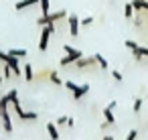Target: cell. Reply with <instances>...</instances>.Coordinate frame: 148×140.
<instances>
[{"label": "cell", "instance_id": "18", "mask_svg": "<svg viewBox=\"0 0 148 140\" xmlns=\"http://www.w3.org/2000/svg\"><path fill=\"white\" fill-rule=\"evenodd\" d=\"M49 79H51V83H53V85H63V81L59 79V75H57L55 71H51V73H49Z\"/></svg>", "mask_w": 148, "mask_h": 140}, {"label": "cell", "instance_id": "11", "mask_svg": "<svg viewBox=\"0 0 148 140\" xmlns=\"http://www.w3.org/2000/svg\"><path fill=\"white\" fill-rule=\"evenodd\" d=\"M47 132H49L51 140H59V132H57V126H55V122H49V124H47Z\"/></svg>", "mask_w": 148, "mask_h": 140}, {"label": "cell", "instance_id": "17", "mask_svg": "<svg viewBox=\"0 0 148 140\" xmlns=\"http://www.w3.org/2000/svg\"><path fill=\"white\" fill-rule=\"evenodd\" d=\"M132 14H134V6H132V2H128V4L124 6V16H126V19H132Z\"/></svg>", "mask_w": 148, "mask_h": 140}, {"label": "cell", "instance_id": "28", "mask_svg": "<svg viewBox=\"0 0 148 140\" xmlns=\"http://www.w3.org/2000/svg\"><path fill=\"white\" fill-rule=\"evenodd\" d=\"M57 124H67V116H61V118L57 120Z\"/></svg>", "mask_w": 148, "mask_h": 140}, {"label": "cell", "instance_id": "9", "mask_svg": "<svg viewBox=\"0 0 148 140\" xmlns=\"http://www.w3.org/2000/svg\"><path fill=\"white\" fill-rule=\"evenodd\" d=\"M89 91V83H83V85H79L75 91H73V100H81L85 93Z\"/></svg>", "mask_w": 148, "mask_h": 140}, {"label": "cell", "instance_id": "30", "mask_svg": "<svg viewBox=\"0 0 148 140\" xmlns=\"http://www.w3.org/2000/svg\"><path fill=\"white\" fill-rule=\"evenodd\" d=\"M103 140H116V136H112V134H108V136H103Z\"/></svg>", "mask_w": 148, "mask_h": 140}, {"label": "cell", "instance_id": "26", "mask_svg": "<svg viewBox=\"0 0 148 140\" xmlns=\"http://www.w3.org/2000/svg\"><path fill=\"white\" fill-rule=\"evenodd\" d=\"M136 136H138V130H130L128 136H126V140H136Z\"/></svg>", "mask_w": 148, "mask_h": 140}, {"label": "cell", "instance_id": "29", "mask_svg": "<svg viewBox=\"0 0 148 140\" xmlns=\"http://www.w3.org/2000/svg\"><path fill=\"white\" fill-rule=\"evenodd\" d=\"M73 124H75V120H73L71 116H67V126H73Z\"/></svg>", "mask_w": 148, "mask_h": 140}, {"label": "cell", "instance_id": "15", "mask_svg": "<svg viewBox=\"0 0 148 140\" xmlns=\"http://www.w3.org/2000/svg\"><path fill=\"white\" fill-rule=\"evenodd\" d=\"M23 67H25V69H23V71H25V79H27V81H33V77H35L33 65H23Z\"/></svg>", "mask_w": 148, "mask_h": 140}, {"label": "cell", "instance_id": "21", "mask_svg": "<svg viewBox=\"0 0 148 140\" xmlns=\"http://www.w3.org/2000/svg\"><path fill=\"white\" fill-rule=\"evenodd\" d=\"M63 85H65V87H67V89H69L71 93H73V91H75V89L79 87L77 83H73V81H69V79H67V81H63Z\"/></svg>", "mask_w": 148, "mask_h": 140}, {"label": "cell", "instance_id": "6", "mask_svg": "<svg viewBox=\"0 0 148 140\" xmlns=\"http://www.w3.org/2000/svg\"><path fill=\"white\" fill-rule=\"evenodd\" d=\"M0 118H2V124H4V132L10 134V132H12V122H10L8 108H0Z\"/></svg>", "mask_w": 148, "mask_h": 140}, {"label": "cell", "instance_id": "31", "mask_svg": "<svg viewBox=\"0 0 148 140\" xmlns=\"http://www.w3.org/2000/svg\"><path fill=\"white\" fill-rule=\"evenodd\" d=\"M0 83H2V77H0Z\"/></svg>", "mask_w": 148, "mask_h": 140}, {"label": "cell", "instance_id": "24", "mask_svg": "<svg viewBox=\"0 0 148 140\" xmlns=\"http://www.w3.org/2000/svg\"><path fill=\"white\" fill-rule=\"evenodd\" d=\"M124 45H126L128 49H132V51H134V49H138V43H136V41H132V39H128Z\"/></svg>", "mask_w": 148, "mask_h": 140}, {"label": "cell", "instance_id": "16", "mask_svg": "<svg viewBox=\"0 0 148 140\" xmlns=\"http://www.w3.org/2000/svg\"><path fill=\"white\" fill-rule=\"evenodd\" d=\"M132 6H134V8H144V10H148V0H132Z\"/></svg>", "mask_w": 148, "mask_h": 140}, {"label": "cell", "instance_id": "32", "mask_svg": "<svg viewBox=\"0 0 148 140\" xmlns=\"http://www.w3.org/2000/svg\"><path fill=\"white\" fill-rule=\"evenodd\" d=\"M110 2H114V0H110Z\"/></svg>", "mask_w": 148, "mask_h": 140}, {"label": "cell", "instance_id": "20", "mask_svg": "<svg viewBox=\"0 0 148 140\" xmlns=\"http://www.w3.org/2000/svg\"><path fill=\"white\" fill-rule=\"evenodd\" d=\"M132 53H134V55H142V57H148V47H138V49H134Z\"/></svg>", "mask_w": 148, "mask_h": 140}, {"label": "cell", "instance_id": "13", "mask_svg": "<svg viewBox=\"0 0 148 140\" xmlns=\"http://www.w3.org/2000/svg\"><path fill=\"white\" fill-rule=\"evenodd\" d=\"M93 57H95V63L99 65V69H108V61H106V57H103V55H99V53H95Z\"/></svg>", "mask_w": 148, "mask_h": 140}, {"label": "cell", "instance_id": "27", "mask_svg": "<svg viewBox=\"0 0 148 140\" xmlns=\"http://www.w3.org/2000/svg\"><path fill=\"white\" fill-rule=\"evenodd\" d=\"M63 51H65V55H69V53H73L75 49H73L71 45H65V47H63Z\"/></svg>", "mask_w": 148, "mask_h": 140}, {"label": "cell", "instance_id": "10", "mask_svg": "<svg viewBox=\"0 0 148 140\" xmlns=\"http://www.w3.org/2000/svg\"><path fill=\"white\" fill-rule=\"evenodd\" d=\"M35 4H39V0H21V2L14 4V8H16V10H25V8L35 6Z\"/></svg>", "mask_w": 148, "mask_h": 140}, {"label": "cell", "instance_id": "19", "mask_svg": "<svg viewBox=\"0 0 148 140\" xmlns=\"http://www.w3.org/2000/svg\"><path fill=\"white\" fill-rule=\"evenodd\" d=\"M39 4H41V10H43V14H49V8H51L49 0H39Z\"/></svg>", "mask_w": 148, "mask_h": 140}, {"label": "cell", "instance_id": "12", "mask_svg": "<svg viewBox=\"0 0 148 140\" xmlns=\"http://www.w3.org/2000/svg\"><path fill=\"white\" fill-rule=\"evenodd\" d=\"M10 57H16V59H21V57H27V49H8L6 51Z\"/></svg>", "mask_w": 148, "mask_h": 140}, {"label": "cell", "instance_id": "8", "mask_svg": "<svg viewBox=\"0 0 148 140\" xmlns=\"http://www.w3.org/2000/svg\"><path fill=\"white\" fill-rule=\"evenodd\" d=\"M14 110H16V114H18L21 120H37V112H25L21 106H16Z\"/></svg>", "mask_w": 148, "mask_h": 140}, {"label": "cell", "instance_id": "1", "mask_svg": "<svg viewBox=\"0 0 148 140\" xmlns=\"http://www.w3.org/2000/svg\"><path fill=\"white\" fill-rule=\"evenodd\" d=\"M51 35H55V23L43 27V31H41V39H39V51H47Z\"/></svg>", "mask_w": 148, "mask_h": 140}, {"label": "cell", "instance_id": "4", "mask_svg": "<svg viewBox=\"0 0 148 140\" xmlns=\"http://www.w3.org/2000/svg\"><path fill=\"white\" fill-rule=\"evenodd\" d=\"M116 106H118L116 100H112V102L103 108V118H106L108 124H116V116H114V108H116Z\"/></svg>", "mask_w": 148, "mask_h": 140}, {"label": "cell", "instance_id": "2", "mask_svg": "<svg viewBox=\"0 0 148 140\" xmlns=\"http://www.w3.org/2000/svg\"><path fill=\"white\" fill-rule=\"evenodd\" d=\"M67 12L65 10H57V12H51V14H43L41 19H37V25L45 27V25H51V23H57L59 19H65Z\"/></svg>", "mask_w": 148, "mask_h": 140}, {"label": "cell", "instance_id": "5", "mask_svg": "<svg viewBox=\"0 0 148 140\" xmlns=\"http://www.w3.org/2000/svg\"><path fill=\"white\" fill-rule=\"evenodd\" d=\"M79 57H83V51H77V49H75L73 53H69V55H65V57H63V59L59 61V65H61V67H67L69 63H75V61H77Z\"/></svg>", "mask_w": 148, "mask_h": 140}, {"label": "cell", "instance_id": "14", "mask_svg": "<svg viewBox=\"0 0 148 140\" xmlns=\"http://www.w3.org/2000/svg\"><path fill=\"white\" fill-rule=\"evenodd\" d=\"M8 97H10V104L16 108V106H21V102H18V91L16 89H10L8 91Z\"/></svg>", "mask_w": 148, "mask_h": 140}, {"label": "cell", "instance_id": "23", "mask_svg": "<svg viewBox=\"0 0 148 140\" xmlns=\"http://www.w3.org/2000/svg\"><path fill=\"white\" fill-rule=\"evenodd\" d=\"M91 23H93V16H85L83 21H79V25H81V27H89Z\"/></svg>", "mask_w": 148, "mask_h": 140}, {"label": "cell", "instance_id": "25", "mask_svg": "<svg viewBox=\"0 0 148 140\" xmlns=\"http://www.w3.org/2000/svg\"><path fill=\"white\" fill-rule=\"evenodd\" d=\"M112 77H114L116 81H122V79H124V77H122V73H120L118 69H114V71H112Z\"/></svg>", "mask_w": 148, "mask_h": 140}, {"label": "cell", "instance_id": "3", "mask_svg": "<svg viewBox=\"0 0 148 140\" xmlns=\"http://www.w3.org/2000/svg\"><path fill=\"white\" fill-rule=\"evenodd\" d=\"M67 25H69V35L71 37H77L79 35V27H81L79 25V16L77 14H69L67 16Z\"/></svg>", "mask_w": 148, "mask_h": 140}, {"label": "cell", "instance_id": "7", "mask_svg": "<svg viewBox=\"0 0 148 140\" xmlns=\"http://www.w3.org/2000/svg\"><path fill=\"white\" fill-rule=\"evenodd\" d=\"M93 63H95V57H79V59L75 61V67L83 69V67H91Z\"/></svg>", "mask_w": 148, "mask_h": 140}, {"label": "cell", "instance_id": "22", "mask_svg": "<svg viewBox=\"0 0 148 140\" xmlns=\"http://www.w3.org/2000/svg\"><path fill=\"white\" fill-rule=\"evenodd\" d=\"M132 110H134V114H138V112L142 110V97H136V100H134V108H132Z\"/></svg>", "mask_w": 148, "mask_h": 140}]
</instances>
